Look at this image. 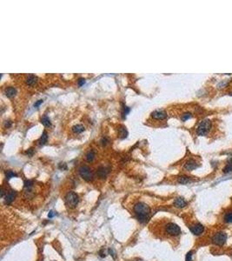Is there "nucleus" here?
Here are the masks:
<instances>
[{
    "instance_id": "obj_1",
    "label": "nucleus",
    "mask_w": 232,
    "mask_h": 261,
    "mask_svg": "<svg viewBox=\"0 0 232 261\" xmlns=\"http://www.w3.org/2000/svg\"><path fill=\"white\" fill-rule=\"evenodd\" d=\"M134 213L137 215L141 223H144L148 220L151 213V208L145 203L139 202L134 205Z\"/></svg>"
},
{
    "instance_id": "obj_2",
    "label": "nucleus",
    "mask_w": 232,
    "mask_h": 261,
    "mask_svg": "<svg viewBox=\"0 0 232 261\" xmlns=\"http://www.w3.org/2000/svg\"><path fill=\"white\" fill-rule=\"evenodd\" d=\"M211 128V121L210 119H203L200 122L197 129V133L199 136H205Z\"/></svg>"
},
{
    "instance_id": "obj_3",
    "label": "nucleus",
    "mask_w": 232,
    "mask_h": 261,
    "mask_svg": "<svg viewBox=\"0 0 232 261\" xmlns=\"http://www.w3.org/2000/svg\"><path fill=\"white\" fill-rule=\"evenodd\" d=\"M65 202L70 208H75L79 202V198L76 192H70L65 196Z\"/></svg>"
},
{
    "instance_id": "obj_4",
    "label": "nucleus",
    "mask_w": 232,
    "mask_h": 261,
    "mask_svg": "<svg viewBox=\"0 0 232 261\" xmlns=\"http://www.w3.org/2000/svg\"><path fill=\"white\" fill-rule=\"evenodd\" d=\"M78 171H79L80 176H81L84 180H86V181H88V182H90V181L93 180V173L92 171V170H91V168H90L89 166H82L79 168Z\"/></svg>"
},
{
    "instance_id": "obj_5",
    "label": "nucleus",
    "mask_w": 232,
    "mask_h": 261,
    "mask_svg": "<svg viewBox=\"0 0 232 261\" xmlns=\"http://www.w3.org/2000/svg\"><path fill=\"white\" fill-rule=\"evenodd\" d=\"M226 240H227V234L223 231L217 232L212 238V243L219 246H223L226 243Z\"/></svg>"
},
{
    "instance_id": "obj_6",
    "label": "nucleus",
    "mask_w": 232,
    "mask_h": 261,
    "mask_svg": "<svg viewBox=\"0 0 232 261\" xmlns=\"http://www.w3.org/2000/svg\"><path fill=\"white\" fill-rule=\"evenodd\" d=\"M166 232L171 236H177L181 233V229L177 224L169 223L166 226Z\"/></svg>"
},
{
    "instance_id": "obj_7",
    "label": "nucleus",
    "mask_w": 232,
    "mask_h": 261,
    "mask_svg": "<svg viewBox=\"0 0 232 261\" xmlns=\"http://www.w3.org/2000/svg\"><path fill=\"white\" fill-rule=\"evenodd\" d=\"M151 117L154 119H157V120H163L167 118V113L163 111V110H156L151 112Z\"/></svg>"
},
{
    "instance_id": "obj_8",
    "label": "nucleus",
    "mask_w": 232,
    "mask_h": 261,
    "mask_svg": "<svg viewBox=\"0 0 232 261\" xmlns=\"http://www.w3.org/2000/svg\"><path fill=\"white\" fill-rule=\"evenodd\" d=\"M189 229H190V231L194 235H200L204 231V226L202 224L198 223V224H196V225L192 226Z\"/></svg>"
},
{
    "instance_id": "obj_9",
    "label": "nucleus",
    "mask_w": 232,
    "mask_h": 261,
    "mask_svg": "<svg viewBox=\"0 0 232 261\" xmlns=\"http://www.w3.org/2000/svg\"><path fill=\"white\" fill-rule=\"evenodd\" d=\"M16 196H17V192L16 191H11L8 193H6L5 198H4V203L6 205H10L13 202V200H15Z\"/></svg>"
},
{
    "instance_id": "obj_10",
    "label": "nucleus",
    "mask_w": 232,
    "mask_h": 261,
    "mask_svg": "<svg viewBox=\"0 0 232 261\" xmlns=\"http://www.w3.org/2000/svg\"><path fill=\"white\" fill-rule=\"evenodd\" d=\"M198 167L197 163L194 159H189L184 164V168L188 171H193Z\"/></svg>"
},
{
    "instance_id": "obj_11",
    "label": "nucleus",
    "mask_w": 232,
    "mask_h": 261,
    "mask_svg": "<svg viewBox=\"0 0 232 261\" xmlns=\"http://www.w3.org/2000/svg\"><path fill=\"white\" fill-rule=\"evenodd\" d=\"M186 205H187V202L184 198H181V197H178L177 198L176 200H174V206L177 207V208H184L185 207Z\"/></svg>"
},
{
    "instance_id": "obj_12",
    "label": "nucleus",
    "mask_w": 232,
    "mask_h": 261,
    "mask_svg": "<svg viewBox=\"0 0 232 261\" xmlns=\"http://www.w3.org/2000/svg\"><path fill=\"white\" fill-rule=\"evenodd\" d=\"M109 172V169H107L106 167H103V166H101V167H99L97 171V175L98 176V178H100V179H105L106 178V176H107V174H108Z\"/></svg>"
},
{
    "instance_id": "obj_13",
    "label": "nucleus",
    "mask_w": 232,
    "mask_h": 261,
    "mask_svg": "<svg viewBox=\"0 0 232 261\" xmlns=\"http://www.w3.org/2000/svg\"><path fill=\"white\" fill-rule=\"evenodd\" d=\"M4 94L6 95V97H8L10 98H13V97H15L16 94H17V90H16V88L12 87V86H9V87L5 88Z\"/></svg>"
},
{
    "instance_id": "obj_14",
    "label": "nucleus",
    "mask_w": 232,
    "mask_h": 261,
    "mask_svg": "<svg viewBox=\"0 0 232 261\" xmlns=\"http://www.w3.org/2000/svg\"><path fill=\"white\" fill-rule=\"evenodd\" d=\"M37 81H38V77H37V76H35V75H29L27 78H26V80H25V82H26V84L29 85V86H32V85H36L37 83Z\"/></svg>"
},
{
    "instance_id": "obj_15",
    "label": "nucleus",
    "mask_w": 232,
    "mask_h": 261,
    "mask_svg": "<svg viewBox=\"0 0 232 261\" xmlns=\"http://www.w3.org/2000/svg\"><path fill=\"white\" fill-rule=\"evenodd\" d=\"M72 132L76 134H78V133H81L84 131V126L82 125V124H76L74 126H72L71 128Z\"/></svg>"
},
{
    "instance_id": "obj_16",
    "label": "nucleus",
    "mask_w": 232,
    "mask_h": 261,
    "mask_svg": "<svg viewBox=\"0 0 232 261\" xmlns=\"http://www.w3.org/2000/svg\"><path fill=\"white\" fill-rule=\"evenodd\" d=\"M95 157H96V153H95V152L93 150L89 151L85 155V158H86V160L88 162H92L94 158H95Z\"/></svg>"
},
{
    "instance_id": "obj_17",
    "label": "nucleus",
    "mask_w": 232,
    "mask_h": 261,
    "mask_svg": "<svg viewBox=\"0 0 232 261\" xmlns=\"http://www.w3.org/2000/svg\"><path fill=\"white\" fill-rule=\"evenodd\" d=\"M191 182V179L189 177H187V176H181L178 178V183L182 184H186L188 183Z\"/></svg>"
},
{
    "instance_id": "obj_18",
    "label": "nucleus",
    "mask_w": 232,
    "mask_h": 261,
    "mask_svg": "<svg viewBox=\"0 0 232 261\" xmlns=\"http://www.w3.org/2000/svg\"><path fill=\"white\" fill-rule=\"evenodd\" d=\"M47 140H48V134H47L46 132H44L42 136L40 137L39 140H38V143L40 145H44L45 143H47Z\"/></svg>"
},
{
    "instance_id": "obj_19",
    "label": "nucleus",
    "mask_w": 232,
    "mask_h": 261,
    "mask_svg": "<svg viewBox=\"0 0 232 261\" xmlns=\"http://www.w3.org/2000/svg\"><path fill=\"white\" fill-rule=\"evenodd\" d=\"M223 171L224 173H229V172L232 171V158H230V159H229L227 165L225 166V167L223 168Z\"/></svg>"
},
{
    "instance_id": "obj_20",
    "label": "nucleus",
    "mask_w": 232,
    "mask_h": 261,
    "mask_svg": "<svg viewBox=\"0 0 232 261\" xmlns=\"http://www.w3.org/2000/svg\"><path fill=\"white\" fill-rule=\"evenodd\" d=\"M41 122H42V124H43L45 126H46V127H50V126L51 125V122H50V119H49L47 116H44V117L41 119Z\"/></svg>"
},
{
    "instance_id": "obj_21",
    "label": "nucleus",
    "mask_w": 232,
    "mask_h": 261,
    "mask_svg": "<svg viewBox=\"0 0 232 261\" xmlns=\"http://www.w3.org/2000/svg\"><path fill=\"white\" fill-rule=\"evenodd\" d=\"M127 135H128V132H127L126 128L124 126H121V128L119 129V136H120V138H126Z\"/></svg>"
},
{
    "instance_id": "obj_22",
    "label": "nucleus",
    "mask_w": 232,
    "mask_h": 261,
    "mask_svg": "<svg viewBox=\"0 0 232 261\" xmlns=\"http://www.w3.org/2000/svg\"><path fill=\"white\" fill-rule=\"evenodd\" d=\"M224 221L226 223H232V212H229L224 215Z\"/></svg>"
},
{
    "instance_id": "obj_23",
    "label": "nucleus",
    "mask_w": 232,
    "mask_h": 261,
    "mask_svg": "<svg viewBox=\"0 0 232 261\" xmlns=\"http://www.w3.org/2000/svg\"><path fill=\"white\" fill-rule=\"evenodd\" d=\"M33 185V182L31 181V180H26L24 182V188L27 190V192H31V187Z\"/></svg>"
},
{
    "instance_id": "obj_24",
    "label": "nucleus",
    "mask_w": 232,
    "mask_h": 261,
    "mask_svg": "<svg viewBox=\"0 0 232 261\" xmlns=\"http://www.w3.org/2000/svg\"><path fill=\"white\" fill-rule=\"evenodd\" d=\"M17 173H15V172L12 171H6V178H7L8 179H12V178H14V177H17Z\"/></svg>"
},
{
    "instance_id": "obj_25",
    "label": "nucleus",
    "mask_w": 232,
    "mask_h": 261,
    "mask_svg": "<svg viewBox=\"0 0 232 261\" xmlns=\"http://www.w3.org/2000/svg\"><path fill=\"white\" fill-rule=\"evenodd\" d=\"M191 117H192L191 113H189V112H186V113H184V114L182 116V120H183V121H186V120L189 119Z\"/></svg>"
},
{
    "instance_id": "obj_26",
    "label": "nucleus",
    "mask_w": 232,
    "mask_h": 261,
    "mask_svg": "<svg viewBox=\"0 0 232 261\" xmlns=\"http://www.w3.org/2000/svg\"><path fill=\"white\" fill-rule=\"evenodd\" d=\"M228 84H229V81H227V80L222 81V82H220V83L218 84V87H219V88L225 87V86H227V85H228Z\"/></svg>"
},
{
    "instance_id": "obj_27",
    "label": "nucleus",
    "mask_w": 232,
    "mask_h": 261,
    "mask_svg": "<svg viewBox=\"0 0 232 261\" xmlns=\"http://www.w3.org/2000/svg\"><path fill=\"white\" fill-rule=\"evenodd\" d=\"M192 253H193L192 251H190V252H189L187 253V255H186V261H192Z\"/></svg>"
},
{
    "instance_id": "obj_28",
    "label": "nucleus",
    "mask_w": 232,
    "mask_h": 261,
    "mask_svg": "<svg viewBox=\"0 0 232 261\" xmlns=\"http://www.w3.org/2000/svg\"><path fill=\"white\" fill-rule=\"evenodd\" d=\"M100 143H101L103 145H106L109 143V139L106 138V137H103L102 139H101V141H100Z\"/></svg>"
},
{
    "instance_id": "obj_29",
    "label": "nucleus",
    "mask_w": 232,
    "mask_h": 261,
    "mask_svg": "<svg viewBox=\"0 0 232 261\" xmlns=\"http://www.w3.org/2000/svg\"><path fill=\"white\" fill-rule=\"evenodd\" d=\"M109 253H110V255H111V256H112L114 259L116 258V252H114V250H113V249H110H110H109Z\"/></svg>"
},
{
    "instance_id": "obj_30",
    "label": "nucleus",
    "mask_w": 232,
    "mask_h": 261,
    "mask_svg": "<svg viewBox=\"0 0 232 261\" xmlns=\"http://www.w3.org/2000/svg\"><path fill=\"white\" fill-rule=\"evenodd\" d=\"M84 83H85V79L84 78H79V80H78V85L79 86H82Z\"/></svg>"
},
{
    "instance_id": "obj_31",
    "label": "nucleus",
    "mask_w": 232,
    "mask_h": 261,
    "mask_svg": "<svg viewBox=\"0 0 232 261\" xmlns=\"http://www.w3.org/2000/svg\"><path fill=\"white\" fill-rule=\"evenodd\" d=\"M42 103H43V100H42V99H40V100L37 101V102L34 104V107L37 108L38 106H40V105H41V104H42Z\"/></svg>"
},
{
    "instance_id": "obj_32",
    "label": "nucleus",
    "mask_w": 232,
    "mask_h": 261,
    "mask_svg": "<svg viewBox=\"0 0 232 261\" xmlns=\"http://www.w3.org/2000/svg\"><path fill=\"white\" fill-rule=\"evenodd\" d=\"M129 111H130V108L127 107V106H124V113H123V115H126V114H128L129 113Z\"/></svg>"
},
{
    "instance_id": "obj_33",
    "label": "nucleus",
    "mask_w": 232,
    "mask_h": 261,
    "mask_svg": "<svg viewBox=\"0 0 232 261\" xmlns=\"http://www.w3.org/2000/svg\"><path fill=\"white\" fill-rule=\"evenodd\" d=\"M11 125H12V122H11V121H5V123H4V126H5V127L8 128V127H10Z\"/></svg>"
},
{
    "instance_id": "obj_34",
    "label": "nucleus",
    "mask_w": 232,
    "mask_h": 261,
    "mask_svg": "<svg viewBox=\"0 0 232 261\" xmlns=\"http://www.w3.org/2000/svg\"><path fill=\"white\" fill-rule=\"evenodd\" d=\"M55 215H56V213H55L53 211H50V212L49 213V215H48V217H49V218H52L53 216H55Z\"/></svg>"
},
{
    "instance_id": "obj_35",
    "label": "nucleus",
    "mask_w": 232,
    "mask_h": 261,
    "mask_svg": "<svg viewBox=\"0 0 232 261\" xmlns=\"http://www.w3.org/2000/svg\"><path fill=\"white\" fill-rule=\"evenodd\" d=\"M32 153H33V149H29V150L26 152V153L28 154L29 156H31V155H32Z\"/></svg>"
},
{
    "instance_id": "obj_36",
    "label": "nucleus",
    "mask_w": 232,
    "mask_h": 261,
    "mask_svg": "<svg viewBox=\"0 0 232 261\" xmlns=\"http://www.w3.org/2000/svg\"><path fill=\"white\" fill-rule=\"evenodd\" d=\"M100 256L101 257H105V252H104V250L100 251Z\"/></svg>"
}]
</instances>
